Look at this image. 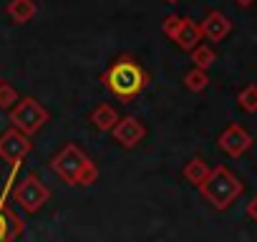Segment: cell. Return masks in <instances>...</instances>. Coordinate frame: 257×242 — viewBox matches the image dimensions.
Wrapping results in <instances>:
<instances>
[{"mask_svg":"<svg viewBox=\"0 0 257 242\" xmlns=\"http://www.w3.org/2000/svg\"><path fill=\"white\" fill-rule=\"evenodd\" d=\"M199 192L214 209H229L232 202L239 199V194L244 192V184L232 169L219 164V167H212L209 177L199 184Z\"/></svg>","mask_w":257,"mask_h":242,"instance_id":"cell-1","label":"cell"},{"mask_svg":"<svg viewBox=\"0 0 257 242\" xmlns=\"http://www.w3.org/2000/svg\"><path fill=\"white\" fill-rule=\"evenodd\" d=\"M51 169L66 182V184H93L98 177V169L93 167V162L76 147V144H66L51 162Z\"/></svg>","mask_w":257,"mask_h":242,"instance_id":"cell-2","label":"cell"},{"mask_svg":"<svg viewBox=\"0 0 257 242\" xmlns=\"http://www.w3.org/2000/svg\"><path fill=\"white\" fill-rule=\"evenodd\" d=\"M106 86H108V91H111L113 96H118V98H134L137 93L144 91V86H147V73H144L142 66H137L134 61L123 58V61H118V63H113V66L108 68V73H106Z\"/></svg>","mask_w":257,"mask_h":242,"instance_id":"cell-3","label":"cell"},{"mask_svg":"<svg viewBox=\"0 0 257 242\" xmlns=\"http://www.w3.org/2000/svg\"><path fill=\"white\" fill-rule=\"evenodd\" d=\"M11 121H13V129H18L21 134L31 137V134H36V132L46 124V121H48V111H46L38 101L23 98V101H18V106L11 111Z\"/></svg>","mask_w":257,"mask_h":242,"instance_id":"cell-4","label":"cell"},{"mask_svg":"<svg viewBox=\"0 0 257 242\" xmlns=\"http://www.w3.org/2000/svg\"><path fill=\"white\" fill-rule=\"evenodd\" d=\"M48 199H51V189H48L38 177H33V174H28V177L18 184V189H16V202H18L28 214H36Z\"/></svg>","mask_w":257,"mask_h":242,"instance_id":"cell-5","label":"cell"},{"mask_svg":"<svg viewBox=\"0 0 257 242\" xmlns=\"http://www.w3.org/2000/svg\"><path fill=\"white\" fill-rule=\"evenodd\" d=\"M217 147H219L227 157L239 159V157H244V154L254 147V139H252V134H249V132H244L239 124H229V127L219 134Z\"/></svg>","mask_w":257,"mask_h":242,"instance_id":"cell-6","label":"cell"},{"mask_svg":"<svg viewBox=\"0 0 257 242\" xmlns=\"http://www.w3.org/2000/svg\"><path fill=\"white\" fill-rule=\"evenodd\" d=\"M31 147L33 144H31V139L26 134H21L18 129H8L3 137H0V159L16 167V164H21L28 157Z\"/></svg>","mask_w":257,"mask_h":242,"instance_id":"cell-7","label":"cell"},{"mask_svg":"<svg viewBox=\"0 0 257 242\" xmlns=\"http://www.w3.org/2000/svg\"><path fill=\"white\" fill-rule=\"evenodd\" d=\"M111 132H113V142L121 144L123 149H134V147L142 144V139L147 137V129H144V124H142L137 116L118 118V124H116Z\"/></svg>","mask_w":257,"mask_h":242,"instance_id":"cell-8","label":"cell"},{"mask_svg":"<svg viewBox=\"0 0 257 242\" xmlns=\"http://www.w3.org/2000/svg\"><path fill=\"white\" fill-rule=\"evenodd\" d=\"M209 41H222L229 31H232V26H229V21L222 16V13H209L207 18H204V23H202V28H199Z\"/></svg>","mask_w":257,"mask_h":242,"instance_id":"cell-9","label":"cell"},{"mask_svg":"<svg viewBox=\"0 0 257 242\" xmlns=\"http://www.w3.org/2000/svg\"><path fill=\"white\" fill-rule=\"evenodd\" d=\"M209 172H212V167L202 159V157H194V159H189L187 164H184V169H182V174H184V179L189 182V184H194V187H199L207 177H209Z\"/></svg>","mask_w":257,"mask_h":242,"instance_id":"cell-10","label":"cell"},{"mask_svg":"<svg viewBox=\"0 0 257 242\" xmlns=\"http://www.w3.org/2000/svg\"><path fill=\"white\" fill-rule=\"evenodd\" d=\"M91 124L98 129V132H111L116 124H118V113L111 108V106H98V108H93V113H91Z\"/></svg>","mask_w":257,"mask_h":242,"instance_id":"cell-11","label":"cell"},{"mask_svg":"<svg viewBox=\"0 0 257 242\" xmlns=\"http://www.w3.org/2000/svg\"><path fill=\"white\" fill-rule=\"evenodd\" d=\"M199 38H202V31H199V26H194L192 21H182V28H179V33H177V43L182 46V48H197V43H199Z\"/></svg>","mask_w":257,"mask_h":242,"instance_id":"cell-12","label":"cell"},{"mask_svg":"<svg viewBox=\"0 0 257 242\" xmlns=\"http://www.w3.org/2000/svg\"><path fill=\"white\" fill-rule=\"evenodd\" d=\"M237 106H239L242 111H247V113H257V86H254V83L244 86V88L237 93Z\"/></svg>","mask_w":257,"mask_h":242,"instance_id":"cell-13","label":"cell"},{"mask_svg":"<svg viewBox=\"0 0 257 242\" xmlns=\"http://www.w3.org/2000/svg\"><path fill=\"white\" fill-rule=\"evenodd\" d=\"M184 83H187L189 91H204L207 83H209V78H207V73H204L202 68H194V71H189V73L184 76Z\"/></svg>","mask_w":257,"mask_h":242,"instance_id":"cell-14","label":"cell"},{"mask_svg":"<svg viewBox=\"0 0 257 242\" xmlns=\"http://www.w3.org/2000/svg\"><path fill=\"white\" fill-rule=\"evenodd\" d=\"M192 58H194L197 68H202V71H204V68H209V66H212V61H214V53H212L207 46H199V48H194V56H192Z\"/></svg>","mask_w":257,"mask_h":242,"instance_id":"cell-15","label":"cell"},{"mask_svg":"<svg viewBox=\"0 0 257 242\" xmlns=\"http://www.w3.org/2000/svg\"><path fill=\"white\" fill-rule=\"evenodd\" d=\"M31 13H33V6L28 3V0H16V3L11 6V16H13L18 23H23Z\"/></svg>","mask_w":257,"mask_h":242,"instance_id":"cell-16","label":"cell"},{"mask_svg":"<svg viewBox=\"0 0 257 242\" xmlns=\"http://www.w3.org/2000/svg\"><path fill=\"white\" fill-rule=\"evenodd\" d=\"M16 101H18V96H16V91H13V88L0 86V106H13Z\"/></svg>","mask_w":257,"mask_h":242,"instance_id":"cell-17","label":"cell"},{"mask_svg":"<svg viewBox=\"0 0 257 242\" xmlns=\"http://www.w3.org/2000/svg\"><path fill=\"white\" fill-rule=\"evenodd\" d=\"M179 28H182V21H179V18H169V21L164 23V31H167V33H169L172 38H177Z\"/></svg>","mask_w":257,"mask_h":242,"instance_id":"cell-18","label":"cell"},{"mask_svg":"<svg viewBox=\"0 0 257 242\" xmlns=\"http://www.w3.org/2000/svg\"><path fill=\"white\" fill-rule=\"evenodd\" d=\"M247 217H249L252 222H257V194L247 202Z\"/></svg>","mask_w":257,"mask_h":242,"instance_id":"cell-19","label":"cell"},{"mask_svg":"<svg viewBox=\"0 0 257 242\" xmlns=\"http://www.w3.org/2000/svg\"><path fill=\"white\" fill-rule=\"evenodd\" d=\"M6 237H8V219L0 212V242H6Z\"/></svg>","mask_w":257,"mask_h":242,"instance_id":"cell-20","label":"cell"},{"mask_svg":"<svg viewBox=\"0 0 257 242\" xmlns=\"http://www.w3.org/2000/svg\"><path fill=\"white\" fill-rule=\"evenodd\" d=\"M234 3H237V6H242V8H249V6L254 3V0H234Z\"/></svg>","mask_w":257,"mask_h":242,"instance_id":"cell-21","label":"cell"}]
</instances>
